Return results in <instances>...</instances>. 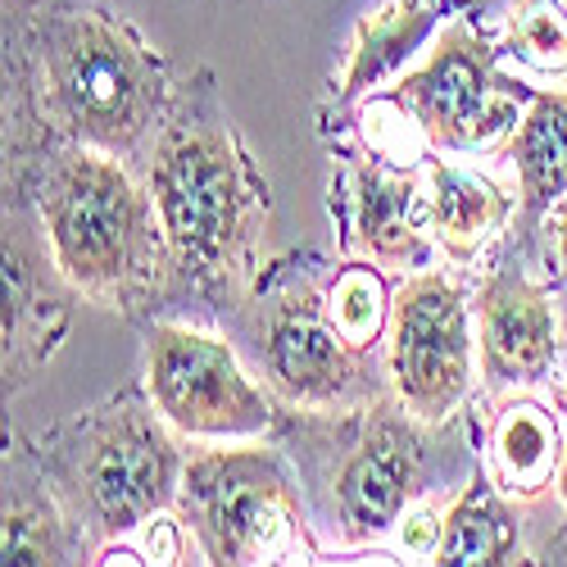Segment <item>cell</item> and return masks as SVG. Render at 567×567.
Instances as JSON below:
<instances>
[{
  "label": "cell",
  "mask_w": 567,
  "mask_h": 567,
  "mask_svg": "<svg viewBox=\"0 0 567 567\" xmlns=\"http://www.w3.org/2000/svg\"><path fill=\"white\" fill-rule=\"evenodd\" d=\"M146 186L173 272L214 300L246 296L259 272L272 205L246 141L209 91L173 101L155 146L146 151Z\"/></svg>",
  "instance_id": "6da1fadb"
},
{
  "label": "cell",
  "mask_w": 567,
  "mask_h": 567,
  "mask_svg": "<svg viewBox=\"0 0 567 567\" xmlns=\"http://www.w3.org/2000/svg\"><path fill=\"white\" fill-rule=\"evenodd\" d=\"M32 114L55 146L136 159L173 110V73L132 23L96 6L41 10L19 37Z\"/></svg>",
  "instance_id": "7a4b0ae2"
},
{
  "label": "cell",
  "mask_w": 567,
  "mask_h": 567,
  "mask_svg": "<svg viewBox=\"0 0 567 567\" xmlns=\"http://www.w3.org/2000/svg\"><path fill=\"white\" fill-rule=\"evenodd\" d=\"M37 218L60 281L101 309L141 313L177 277L151 186L110 151L60 146L45 155Z\"/></svg>",
  "instance_id": "3957f363"
},
{
  "label": "cell",
  "mask_w": 567,
  "mask_h": 567,
  "mask_svg": "<svg viewBox=\"0 0 567 567\" xmlns=\"http://www.w3.org/2000/svg\"><path fill=\"white\" fill-rule=\"evenodd\" d=\"M32 458L91 558L173 508L186 467L168 417L136 391L51 427Z\"/></svg>",
  "instance_id": "277c9868"
},
{
  "label": "cell",
  "mask_w": 567,
  "mask_h": 567,
  "mask_svg": "<svg viewBox=\"0 0 567 567\" xmlns=\"http://www.w3.org/2000/svg\"><path fill=\"white\" fill-rule=\"evenodd\" d=\"M173 508L196 536L205 563L250 567L318 554L300 491L272 445H218L186 454Z\"/></svg>",
  "instance_id": "5b68a950"
},
{
  "label": "cell",
  "mask_w": 567,
  "mask_h": 567,
  "mask_svg": "<svg viewBox=\"0 0 567 567\" xmlns=\"http://www.w3.org/2000/svg\"><path fill=\"white\" fill-rule=\"evenodd\" d=\"M495 55V41L454 14L436 32L427 60L409 69L386 91V101L404 114V123L417 127L432 151H499L517 132V105L532 101V86L504 78Z\"/></svg>",
  "instance_id": "8992f818"
},
{
  "label": "cell",
  "mask_w": 567,
  "mask_h": 567,
  "mask_svg": "<svg viewBox=\"0 0 567 567\" xmlns=\"http://www.w3.org/2000/svg\"><path fill=\"white\" fill-rule=\"evenodd\" d=\"M255 354L268 391L296 413L341 417L382 400L377 350H363L341 332L327 309V291L313 281H291L268 300L255 327Z\"/></svg>",
  "instance_id": "52a82bcc"
},
{
  "label": "cell",
  "mask_w": 567,
  "mask_h": 567,
  "mask_svg": "<svg viewBox=\"0 0 567 567\" xmlns=\"http://www.w3.org/2000/svg\"><path fill=\"white\" fill-rule=\"evenodd\" d=\"M472 309L450 272H409L391 296L386 377L391 395L422 422H450L477 382Z\"/></svg>",
  "instance_id": "ba28073f"
},
{
  "label": "cell",
  "mask_w": 567,
  "mask_h": 567,
  "mask_svg": "<svg viewBox=\"0 0 567 567\" xmlns=\"http://www.w3.org/2000/svg\"><path fill=\"white\" fill-rule=\"evenodd\" d=\"M146 395L168 427L200 441H250L272 432L277 409L250 382L236 350L200 327L155 322L146 341Z\"/></svg>",
  "instance_id": "9c48e42d"
},
{
  "label": "cell",
  "mask_w": 567,
  "mask_h": 567,
  "mask_svg": "<svg viewBox=\"0 0 567 567\" xmlns=\"http://www.w3.org/2000/svg\"><path fill=\"white\" fill-rule=\"evenodd\" d=\"M341 427L346 441L337 445L341 454L327 472V499H332L341 545L372 549L395 536V523L417 491L422 432L427 427L395 395L341 413Z\"/></svg>",
  "instance_id": "30bf717a"
},
{
  "label": "cell",
  "mask_w": 567,
  "mask_h": 567,
  "mask_svg": "<svg viewBox=\"0 0 567 567\" xmlns=\"http://www.w3.org/2000/svg\"><path fill=\"white\" fill-rule=\"evenodd\" d=\"M341 223L346 250L386 272H409L427 259L432 192L427 168H409L382 151L346 159L341 173Z\"/></svg>",
  "instance_id": "8fae6325"
},
{
  "label": "cell",
  "mask_w": 567,
  "mask_h": 567,
  "mask_svg": "<svg viewBox=\"0 0 567 567\" xmlns=\"http://www.w3.org/2000/svg\"><path fill=\"white\" fill-rule=\"evenodd\" d=\"M477 346L491 391H532L558 368V305L517 264H499L477 287Z\"/></svg>",
  "instance_id": "7c38bea8"
},
{
  "label": "cell",
  "mask_w": 567,
  "mask_h": 567,
  "mask_svg": "<svg viewBox=\"0 0 567 567\" xmlns=\"http://www.w3.org/2000/svg\"><path fill=\"white\" fill-rule=\"evenodd\" d=\"M69 332V305H60L55 281L45 277L19 218L6 227V386L23 391L32 372L60 350Z\"/></svg>",
  "instance_id": "4fadbf2b"
},
{
  "label": "cell",
  "mask_w": 567,
  "mask_h": 567,
  "mask_svg": "<svg viewBox=\"0 0 567 567\" xmlns=\"http://www.w3.org/2000/svg\"><path fill=\"white\" fill-rule=\"evenodd\" d=\"M472 0H386L368 10L346 45V64L337 73V105H354L372 86L395 78L450 14H467Z\"/></svg>",
  "instance_id": "5bb4252c"
},
{
  "label": "cell",
  "mask_w": 567,
  "mask_h": 567,
  "mask_svg": "<svg viewBox=\"0 0 567 567\" xmlns=\"http://www.w3.org/2000/svg\"><path fill=\"white\" fill-rule=\"evenodd\" d=\"M504 151L517 173V241L527 246L540 218L567 196V91H532L527 114Z\"/></svg>",
  "instance_id": "9a60e30c"
},
{
  "label": "cell",
  "mask_w": 567,
  "mask_h": 567,
  "mask_svg": "<svg viewBox=\"0 0 567 567\" xmlns=\"http://www.w3.org/2000/svg\"><path fill=\"white\" fill-rule=\"evenodd\" d=\"M427 192H432V236L454 264L482 259V250L508 227L517 200L486 173L458 168L450 159H427Z\"/></svg>",
  "instance_id": "2e32d148"
},
{
  "label": "cell",
  "mask_w": 567,
  "mask_h": 567,
  "mask_svg": "<svg viewBox=\"0 0 567 567\" xmlns=\"http://www.w3.org/2000/svg\"><path fill=\"white\" fill-rule=\"evenodd\" d=\"M563 458V436H558V417L540 404L517 395L499 404L491 422V450H486V472L495 486L513 504H532L554 486V472Z\"/></svg>",
  "instance_id": "e0dca14e"
},
{
  "label": "cell",
  "mask_w": 567,
  "mask_h": 567,
  "mask_svg": "<svg viewBox=\"0 0 567 567\" xmlns=\"http://www.w3.org/2000/svg\"><path fill=\"white\" fill-rule=\"evenodd\" d=\"M508 504L513 499L495 486V477L486 467L472 472L467 486L445 508V532H441L436 563H454V567H463V563H482V567L517 563L513 554L523 549V532H517V513Z\"/></svg>",
  "instance_id": "ac0fdd59"
},
{
  "label": "cell",
  "mask_w": 567,
  "mask_h": 567,
  "mask_svg": "<svg viewBox=\"0 0 567 567\" xmlns=\"http://www.w3.org/2000/svg\"><path fill=\"white\" fill-rule=\"evenodd\" d=\"M73 527L45 486L41 467L37 477H23V450L6 454V532H0V563L6 567H32V563H69L73 554Z\"/></svg>",
  "instance_id": "d6986e66"
},
{
  "label": "cell",
  "mask_w": 567,
  "mask_h": 567,
  "mask_svg": "<svg viewBox=\"0 0 567 567\" xmlns=\"http://www.w3.org/2000/svg\"><path fill=\"white\" fill-rule=\"evenodd\" d=\"M391 296L386 291V277L377 264L368 259H350L332 287H327V309H332L337 327L363 350H377L386 341V327H391Z\"/></svg>",
  "instance_id": "ffe728a7"
},
{
  "label": "cell",
  "mask_w": 567,
  "mask_h": 567,
  "mask_svg": "<svg viewBox=\"0 0 567 567\" xmlns=\"http://www.w3.org/2000/svg\"><path fill=\"white\" fill-rule=\"evenodd\" d=\"M504 51L536 73H567V10L558 0H517Z\"/></svg>",
  "instance_id": "44dd1931"
},
{
  "label": "cell",
  "mask_w": 567,
  "mask_h": 567,
  "mask_svg": "<svg viewBox=\"0 0 567 567\" xmlns=\"http://www.w3.org/2000/svg\"><path fill=\"white\" fill-rule=\"evenodd\" d=\"M192 532H186V523L177 517V508H164L155 513L151 523H141L132 545L141 549V558L146 563H186V549H192Z\"/></svg>",
  "instance_id": "7402d4cb"
},
{
  "label": "cell",
  "mask_w": 567,
  "mask_h": 567,
  "mask_svg": "<svg viewBox=\"0 0 567 567\" xmlns=\"http://www.w3.org/2000/svg\"><path fill=\"white\" fill-rule=\"evenodd\" d=\"M441 532H445V513H436L432 504L404 508V517L395 523V549L409 558H422V563H436Z\"/></svg>",
  "instance_id": "603a6c76"
},
{
  "label": "cell",
  "mask_w": 567,
  "mask_h": 567,
  "mask_svg": "<svg viewBox=\"0 0 567 567\" xmlns=\"http://www.w3.org/2000/svg\"><path fill=\"white\" fill-rule=\"evenodd\" d=\"M549 246H554V264L567 277V196L549 209Z\"/></svg>",
  "instance_id": "cb8c5ba5"
},
{
  "label": "cell",
  "mask_w": 567,
  "mask_h": 567,
  "mask_svg": "<svg viewBox=\"0 0 567 567\" xmlns=\"http://www.w3.org/2000/svg\"><path fill=\"white\" fill-rule=\"evenodd\" d=\"M558 363L567 368V291L558 296Z\"/></svg>",
  "instance_id": "d4e9b609"
},
{
  "label": "cell",
  "mask_w": 567,
  "mask_h": 567,
  "mask_svg": "<svg viewBox=\"0 0 567 567\" xmlns=\"http://www.w3.org/2000/svg\"><path fill=\"white\" fill-rule=\"evenodd\" d=\"M554 491H558V504L567 508V441H563V458H558V472H554Z\"/></svg>",
  "instance_id": "484cf974"
},
{
  "label": "cell",
  "mask_w": 567,
  "mask_h": 567,
  "mask_svg": "<svg viewBox=\"0 0 567 567\" xmlns=\"http://www.w3.org/2000/svg\"><path fill=\"white\" fill-rule=\"evenodd\" d=\"M554 409L567 417V377H563V382H554Z\"/></svg>",
  "instance_id": "4316f807"
}]
</instances>
